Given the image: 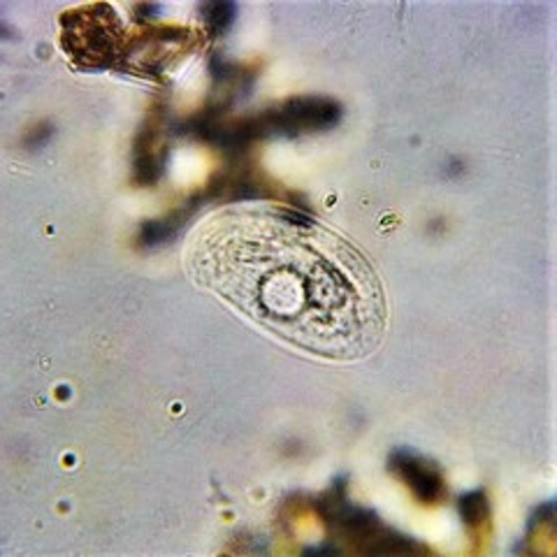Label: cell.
I'll return each mask as SVG.
<instances>
[{
	"label": "cell",
	"mask_w": 557,
	"mask_h": 557,
	"mask_svg": "<svg viewBox=\"0 0 557 557\" xmlns=\"http://www.w3.org/2000/svg\"><path fill=\"white\" fill-rule=\"evenodd\" d=\"M393 472L403 479L411 495L421 504H440L446 497V479L440 467L413 450H395L388 460Z\"/></svg>",
	"instance_id": "4"
},
{
	"label": "cell",
	"mask_w": 557,
	"mask_h": 557,
	"mask_svg": "<svg viewBox=\"0 0 557 557\" xmlns=\"http://www.w3.org/2000/svg\"><path fill=\"white\" fill-rule=\"evenodd\" d=\"M290 260L278 221L225 214L202 233L196 260L205 282L274 333L323 356L368 351L381 333V293L370 265L335 237H302L313 219L290 212Z\"/></svg>",
	"instance_id": "1"
},
{
	"label": "cell",
	"mask_w": 557,
	"mask_h": 557,
	"mask_svg": "<svg viewBox=\"0 0 557 557\" xmlns=\"http://www.w3.org/2000/svg\"><path fill=\"white\" fill-rule=\"evenodd\" d=\"M333 509V516L327 520H335L337 532L344 536V542L351 544L356 550L362 553H409V550H423L421 546L411 544L409 539L391 532L381 525V520L362 509H348L342 502H327Z\"/></svg>",
	"instance_id": "3"
},
{
	"label": "cell",
	"mask_w": 557,
	"mask_h": 557,
	"mask_svg": "<svg viewBox=\"0 0 557 557\" xmlns=\"http://www.w3.org/2000/svg\"><path fill=\"white\" fill-rule=\"evenodd\" d=\"M63 49L82 67H108L121 57L124 28L110 5H86L63 14Z\"/></svg>",
	"instance_id": "2"
},
{
	"label": "cell",
	"mask_w": 557,
	"mask_h": 557,
	"mask_svg": "<svg viewBox=\"0 0 557 557\" xmlns=\"http://www.w3.org/2000/svg\"><path fill=\"white\" fill-rule=\"evenodd\" d=\"M235 12H237V8L233 3H207V5H202L205 24L214 35H221L233 26Z\"/></svg>",
	"instance_id": "6"
},
{
	"label": "cell",
	"mask_w": 557,
	"mask_h": 557,
	"mask_svg": "<svg viewBox=\"0 0 557 557\" xmlns=\"http://www.w3.org/2000/svg\"><path fill=\"white\" fill-rule=\"evenodd\" d=\"M458 507H460V516H462V522L467 528H483L487 522V516H491V511H487V497L481 491L462 495Z\"/></svg>",
	"instance_id": "5"
}]
</instances>
